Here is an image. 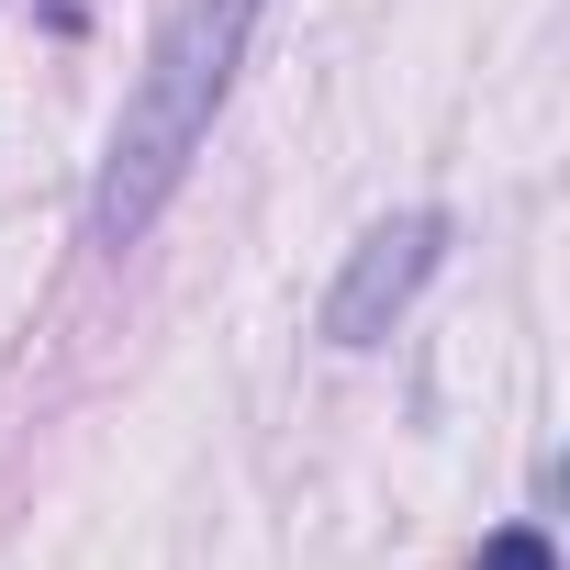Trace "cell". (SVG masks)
<instances>
[{
	"instance_id": "6da1fadb",
	"label": "cell",
	"mask_w": 570,
	"mask_h": 570,
	"mask_svg": "<svg viewBox=\"0 0 570 570\" xmlns=\"http://www.w3.org/2000/svg\"><path fill=\"white\" fill-rule=\"evenodd\" d=\"M246 35H257V0H168V23L146 46V79L112 124V157H101V202H90L101 246H135L168 213V190L190 179V157H202V135L235 90Z\"/></svg>"
},
{
	"instance_id": "7a4b0ae2",
	"label": "cell",
	"mask_w": 570,
	"mask_h": 570,
	"mask_svg": "<svg viewBox=\"0 0 570 570\" xmlns=\"http://www.w3.org/2000/svg\"><path fill=\"white\" fill-rule=\"evenodd\" d=\"M436 246H448V213H392V224H370L358 257H347V279L325 292V336H336V347H381V336L403 325V303L425 292Z\"/></svg>"
},
{
	"instance_id": "3957f363",
	"label": "cell",
	"mask_w": 570,
	"mask_h": 570,
	"mask_svg": "<svg viewBox=\"0 0 570 570\" xmlns=\"http://www.w3.org/2000/svg\"><path fill=\"white\" fill-rule=\"evenodd\" d=\"M481 570H559V559H548V537H537V525H503V537L481 548Z\"/></svg>"
}]
</instances>
